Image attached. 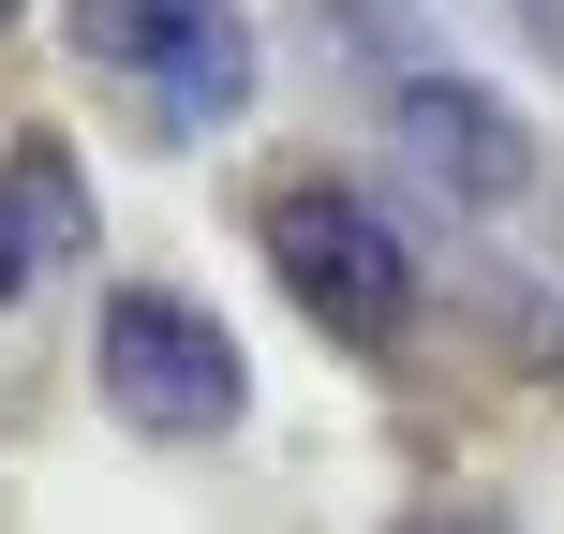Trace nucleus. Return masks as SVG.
<instances>
[{
  "label": "nucleus",
  "instance_id": "f257e3e1",
  "mask_svg": "<svg viewBox=\"0 0 564 534\" xmlns=\"http://www.w3.org/2000/svg\"><path fill=\"white\" fill-rule=\"evenodd\" d=\"M89 386H105V416L149 431V446H224L238 401H253V371H238L224 312L164 297V282H119L105 327H89Z\"/></svg>",
  "mask_w": 564,
  "mask_h": 534
},
{
  "label": "nucleus",
  "instance_id": "f03ea898",
  "mask_svg": "<svg viewBox=\"0 0 564 534\" xmlns=\"http://www.w3.org/2000/svg\"><path fill=\"white\" fill-rule=\"evenodd\" d=\"M268 268H282V297L327 341H357V357L416 327V253H401V224L371 194H341V178H282L268 194Z\"/></svg>",
  "mask_w": 564,
  "mask_h": 534
},
{
  "label": "nucleus",
  "instance_id": "7ed1b4c3",
  "mask_svg": "<svg viewBox=\"0 0 564 534\" xmlns=\"http://www.w3.org/2000/svg\"><path fill=\"white\" fill-rule=\"evenodd\" d=\"M89 59H119L178 134H208V119L253 105V30L238 15H89Z\"/></svg>",
  "mask_w": 564,
  "mask_h": 534
},
{
  "label": "nucleus",
  "instance_id": "20e7f679",
  "mask_svg": "<svg viewBox=\"0 0 564 534\" xmlns=\"http://www.w3.org/2000/svg\"><path fill=\"white\" fill-rule=\"evenodd\" d=\"M387 119H401V149H416V178H431V194H460V208H506L520 178H535V134H520L476 75H401Z\"/></svg>",
  "mask_w": 564,
  "mask_h": 534
},
{
  "label": "nucleus",
  "instance_id": "39448f33",
  "mask_svg": "<svg viewBox=\"0 0 564 534\" xmlns=\"http://www.w3.org/2000/svg\"><path fill=\"white\" fill-rule=\"evenodd\" d=\"M89 238V208H75V164H59V149H15V164H0V312L30 297V282H45L59 253H75Z\"/></svg>",
  "mask_w": 564,
  "mask_h": 534
},
{
  "label": "nucleus",
  "instance_id": "423d86ee",
  "mask_svg": "<svg viewBox=\"0 0 564 534\" xmlns=\"http://www.w3.org/2000/svg\"><path fill=\"white\" fill-rule=\"evenodd\" d=\"M401 534H506V520H476V505H431V520H401Z\"/></svg>",
  "mask_w": 564,
  "mask_h": 534
}]
</instances>
